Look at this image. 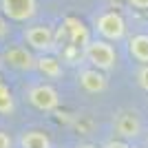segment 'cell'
Masks as SVG:
<instances>
[{
  "mask_svg": "<svg viewBox=\"0 0 148 148\" xmlns=\"http://www.w3.org/2000/svg\"><path fill=\"white\" fill-rule=\"evenodd\" d=\"M84 56L86 60L93 64V69H97V71H108V69L115 66V49H113L108 42L104 40H91L86 44V49H84Z\"/></svg>",
  "mask_w": 148,
  "mask_h": 148,
  "instance_id": "cell-1",
  "label": "cell"
},
{
  "mask_svg": "<svg viewBox=\"0 0 148 148\" xmlns=\"http://www.w3.org/2000/svg\"><path fill=\"white\" fill-rule=\"evenodd\" d=\"M95 29L102 38L106 40H113V42H117L126 36V22L124 18L119 16L117 11H106L102 13L97 20H95Z\"/></svg>",
  "mask_w": 148,
  "mask_h": 148,
  "instance_id": "cell-2",
  "label": "cell"
},
{
  "mask_svg": "<svg viewBox=\"0 0 148 148\" xmlns=\"http://www.w3.org/2000/svg\"><path fill=\"white\" fill-rule=\"evenodd\" d=\"M0 7H2V13H5L9 20L27 22V20H31L36 16L38 2L36 0H2Z\"/></svg>",
  "mask_w": 148,
  "mask_h": 148,
  "instance_id": "cell-3",
  "label": "cell"
},
{
  "mask_svg": "<svg viewBox=\"0 0 148 148\" xmlns=\"http://www.w3.org/2000/svg\"><path fill=\"white\" fill-rule=\"evenodd\" d=\"M29 102L38 111H56L60 106V95L49 84H38L29 91Z\"/></svg>",
  "mask_w": 148,
  "mask_h": 148,
  "instance_id": "cell-4",
  "label": "cell"
},
{
  "mask_svg": "<svg viewBox=\"0 0 148 148\" xmlns=\"http://www.w3.org/2000/svg\"><path fill=\"white\" fill-rule=\"evenodd\" d=\"M2 60L11 69H18V71H33V69H38V58L27 47H9V49H5Z\"/></svg>",
  "mask_w": 148,
  "mask_h": 148,
  "instance_id": "cell-5",
  "label": "cell"
},
{
  "mask_svg": "<svg viewBox=\"0 0 148 148\" xmlns=\"http://www.w3.org/2000/svg\"><path fill=\"white\" fill-rule=\"evenodd\" d=\"M113 126H115V133H117L122 139H137L139 133H142V119H139V115H137L135 111L117 113Z\"/></svg>",
  "mask_w": 148,
  "mask_h": 148,
  "instance_id": "cell-6",
  "label": "cell"
},
{
  "mask_svg": "<svg viewBox=\"0 0 148 148\" xmlns=\"http://www.w3.org/2000/svg\"><path fill=\"white\" fill-rule=\"evenodd\" d=\"M25 42L36 51H51L53 49V29L47 25H36L25 29Z\"/></svg>",
  "mask_w": 148,
  "mask_h": 148,
  "instance_id": "cell-7",
  "label": "cell"
},
{
  "mask_svg": "<svg viewBox=\"0 0 148 148\" xmlns=\"http://www.w3.org/2000/svg\"><path fill=\"white\" fill-rule=\"evenodd\" d=\"M77 80H80L82 88L88 91V93H102L106 88V77L97 69H84V71H80Z\"/></svg>",
  "mask_w": 148,
  "mask_h": 148,
  "instance_id": "cell-8",
  "label": "cell"
},
{
  "mask_svg": "<svg viewBox=\"0 0 148 148\" xmlns=\"http://www.w3.org/2000/svg\"><path fill=\"white\" fill-rule=\"evenodd\" d=\"M128 51H130V56L135 58L137 62L148 64V33H137V36L130 38Z\"/></svg>",
  "mask_w": 148,
  "mask_h": 148,
  "instance_id": "cell-9",
  "label": "cell"
},
{
  "mask_svg": "<svg viewBox=\"0 0 148 148\" xmlns=\"http://www.w3.org/2000/svg\"><path fill=\"white\" fill-rule=\"evenodd\" d=\"M20 146L22 148H51V139L42 130H29L20 137Z\"/></svg>",
  "mask_w": 148,
  "mask_h": 148,
  "instance_id": "cell-10",
  "label": "cell"
},
{
  "mask_svg": "<svg viewBox=\"0 0 148 148\" xmlns=\"http://www.w3.org/2000/svg\"><path fill=\"white\" fill-rule=\"evenodd\" d=\"M38 71L47 77H60L62 75V64L53 56H42L38 58Z\"/></svg>",
  "mask_w": 148,
  "mask_h": 148,
  "instance_id": "cell-11",
  "label": "cell"
},
{
  "mask_svg": "<svg viewBox=\"0 0 148 148\" xmlns=\"http://www.w3.org/2000/svg\"><path fill=\"white\" fill-rule=\"evenodd\" d=\"M11 111H13V95L7 84H0V113L9 115Z\"/></svg>",
  "mask_w": 148,
  "mask_h": 148,
  "instance_id": "cell-12",
  "label": "cell"
},
{
  "mask_svg": "<svg viewBox=\"0 0 148 148\" xmlns=\"http://www.w3.org/2000/svg\"><path fill=\"white\" fill-rule=\"evenodd\" d=\"M137 84L148 93V64H142V69L137 71Z\"/></svg>",
  "mask_w": 148,
  "mask_h": 148,
  "instance_id": "cell-13",
  "label": "cell"
},
{
  "mask_svg": "<svg viewBox=\"0 0 148 148\" xmlns=\"http://www.w3.org/2000/svg\"><path fill=\"white\" fill-rule=\"evenodd\" d=\"M104 148H130V146L126 144V139H111Z\"/></svg>",
  "mask_w": 148,
  "mask_h": 148,
  "instance_id": "cell-14",
  "label": "cell"
},
{
  "mask_svg": "<svg viewBox=\"0 0 148 148\" xmlns=\"http://www.w3.org/2000/svg\"><path fill=\"white\" fill-rule=\"evenodd\" d=\"M0 148H11V137L5 130H0Z\"/></svg>",
  "mask_w": 148,
  "mask_h": 148,
  "instance_id": "cell-15",
  "label": "cell"
},
{
  "mask_svg": "<svg viewBox=\"0 0 148 148\" xmlns=\"http://www.w3.org/2000/svg\"><path fill=\"white\" fill-rule=\"evenodd\" d=\"M7 33H9V22H7V20L0 16V38H5Z\"/></svg>",
  "mask_w": 148,
  "mask_h": 148,
  "instance_id": "cell-16",
  "label": "cell"
},
{
  "mask_svg": "<svg viewBox=\"0 0 148 148\" xmlns=\"http://www.w3.org/2000/svg\"><path fill=\"white\" fill-rule=\"evenodd\" d=\"M128 5H133L135 9H148V0H128Z\"/></svg>",
  "mask_w": 148,
  "mask_h": 148,
  "instance_id": "cell-17",
  "label": "cell"
},
{
  "mask_svg": "<svg viewBox=\"0 0 148 148\" xmlns=\"http://www.w3.org/2000/svg\"><path fill=\"white\" fill-rule=\"evenodd\" d=\"M77 148H99V146H95V144H82V146H77Z\"/></svg>",
  "mask_w": 148,
  "mask_h": 148,
  "instance_id": "cell-18",
  "label": "cell"
},
{
  "mask_svg": "<svg viewBox=\"0 0 148 148\" xmlns=\"http://www.w3.org/2000/svg\"><path fill=\"white\" fill-rule=\"evenodd\" d=\"M2 62H5V60H2V56H0V66H2Z\"/></svg>",
  "mask_w": 148,
  "mask_h": 148,
  "instance_id": "cell-19",
  "label": "cell"
},
{
  "mask_svg": "<svg viewBox=\"0 0 148 148\" xmlns=\"http://www.w3.org/2000/svg\"><path fill=\"white\" fill-rule=\"evenodd\" d=\"M0 84H5V82H2V80H0Z\"/></svg>",
  "mask_w": 148,
  "mask_h": 148,
  "instance_id": "cell-20",
  "label": "cell"
}]
</instances>
